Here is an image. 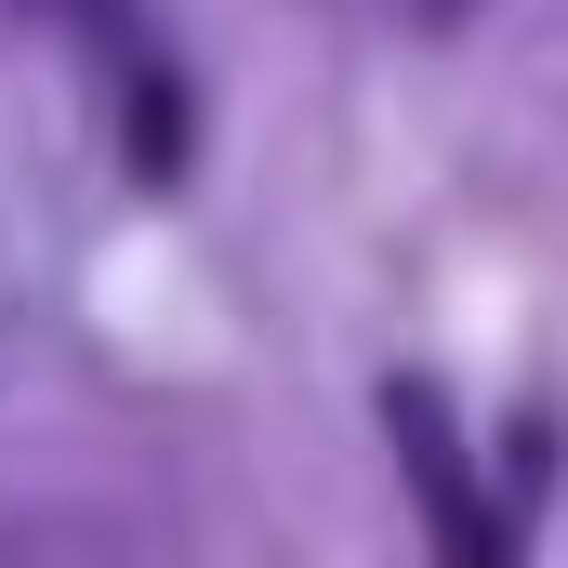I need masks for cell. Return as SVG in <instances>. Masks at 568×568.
<instances>
[{"label":"cell","instance_id":"obj_1","mask_svg":"<svg viewBox=\"0 0 568 568\" xmlns=\"http://www.w3.org/2000/svg\"><path fill=\"white\" fill-rule=\"evenodd\" d=\"M397 449H410V489H424V529H436V568H516V516L476 489L463 436L424 384H397Z\"/></svg>","mask_w":568,"mask_h":568},{"label":"cell","instance_id":"obj_2","mask_svg":"<svg viewBox=\"0 0 568 568\" xmlns=\"http://www.w3.org/2000/svg\"><path fill=\"white\" fill-rule=\"evenodd\" d=\"M13 13H40V27H80L93 53H106V80H120V133H133L145 172H172V145H185V106H172V67H159V40H145L133 0H13Z\"/></svg>","mask_w":568,"mask_h":568},{"label":"cell","instance_id":"obj_3","mask_svg":"<svg viewBox=\"0 0 568 568\" xmlns=\"http://www.w3.org/2000/svg\"><path fill=\"white\" fill-rule=\"evenodd\" d=\"M424 13H463V0H424Z\"/></svg>","mask_w":568,"mask_h":568}]
</instances>
